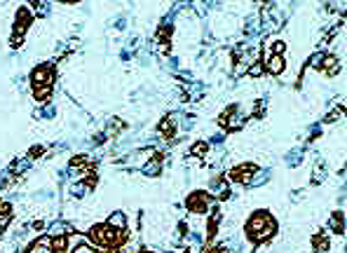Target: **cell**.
I'll list each match as a JSON object with an SVG mask.
<instances>
[{"label":"cell","mask_w":347,"mask_h":253,"mask_svg":"<svg viewBox=\"0 0 347 253\" xmlns=\"http://www.w3.org/2000/svg\"><path fill=\"white\" fill-rule=\"evenodd\" d=\"M246 232H249V239L251 241H263L267 239L272 232H275V223L270 218L267 211H256L246 225Z\"/></svg>","instance_id":"obj_1"},{"label":"cell","mask_w":347,"mask_h":253,"mask_svg":"<svg viewBox=\"0 0 347 253\" xmlns=\"http://www.w3.org/2000/svg\"><path fill=\"white\" fill-rule=\"evenodd\" d=\"M92 239L99 244V246H104V249H113V246H118L124 241V232L122 230H115V227L110 225H96L92 227Z\"/></svg>","instance_id":"obj_2"},{"label":"cell","mask_w":347,"mask_h":253,"mask_svg":"<svg viewBox=\"0 0 347 253\" xmlns=\"http://www.w3.org/2000/svg\"><path fill=\"white\" fill-rule=\"evenodd\" d=\"M251 173H256V167L254 164H240V167H235L232 171H230V178L232 181H240V183H246L249 178H251Z\"/></svg>","instance_id":"obj_3"},{"label":"cell","mask_w":347,"mask_h":253,"mask_svg":"<svg viewBox=\"0 0 347 253\" xmlns=\"http://www.w3.org/2000/svg\"><path fill=\"white\" fill-rule=\"evenodd\" d=\"M207 204H209V195L195 192V195L188 200V209H190V211H207Z\"/></svg>","instance_id":"obj_4"},{"label":"cell","mask_w":347,"mask_h":253,"mask_svg":"<svg viewBox=\"0 0 347 253\" xmlns=\"http://www.w3.org/2000/svg\"><path fill=\"white\" fill-rule=\"evenodd\" d=\"M267 66H270V73H275V75H279L281 70H284V59H281V56H272Z\"/></svg>","instance_id":"obj_5"},{"label":"cell","mask_w":347,"mask_h":253,"mask_svg":"<svg viewBox=\"0 0 347 253\" xmlns=\"http://www.w3.org/2000/svg\"><path fill=\"white\" fill-rule=\"evenodd\" d=\"M68 253H96V251H94L87 241H78V244H75V246H73Z\"/></svg>","instance_id":"obj_6"},{"label":"cell","mask_w":347,"mask_h":253,"mask_svg":"<svg viewBox=\"0 0 347 253\" xmlns=\"http://www.w3.org/2000/svg\"><path fill=\"white\" fill-rule=\"evenodd\" d=\"M28 253H52V249H50V241H47V239L38 241V244H35V246H33Z\"/></svg>","instance_id":"obj_7"},{"label":"cell","mask_w":347,"mask_h":253,"mask_svg":"<svg viewBox=\"0 0 347 253\" xmlns=\"http://www.w3.org/2000/svg\"><path fill=\"white\" fill-rule=\"evenodd\" d=\"M312 244H314V246H317V249H321V251H326V249H329V239H326V237H324V235H317V237H314V239H312Z\"/></svg>","instance_id":"obj_8"},{"label":"cell","mask_w":347,"mask_h":253,"mask_svg":"<svg viewBox=\"0 0 347 253\" xmlns=\"http://www.w3.org/2000/svg\"><path fill=\"white\" fill-rule=\"evenodd\" d=\"M331 225H333V230L338 235L343 232V213H333V223H331Z\"/></svg>","instance_id":"obj_9"},{"label":"cell","mask_w":347,"mask_h":253,"mask_svg":"<svg viewBox=\"0 0 347 253\" xmlns=\"http://www.w3.org/2000/svg\"><path fill=\"white\" fill-rule=\"evenodd\" d=\"M209 253H227L223 246H218V249H214V251H209Z\"/></svg>","instance_id":"obj_10"}]
</instances>
